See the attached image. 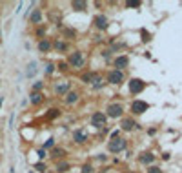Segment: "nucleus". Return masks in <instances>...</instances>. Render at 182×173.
I'll use <instances>...</instances> for the list:
<instances>
[{
  "label": "nucleus",
  "instance_id": "9b49d317",
  "mask_svg": "<svg viewBox=\"0 0 182 173\" xmlns=\"http://www.w3.org/2000/svg\"><path fill=\"white\" fill-rule=\"evenodd\" d=\"M71 7H73L75 11H84V9H87V4H86V2H80V0H75V2H71Z\"/></svg>",
  "mask_w": 182,
  "mask_h": 173
},
{
  "label": "nucleus",
  "instance_id": "c756f323",
  "mask_svg": "<svg viewBox=\"0 0 182 173\" xmlns=\"http://www.w3.org/2000/svg\"><path fill=\"white\" fill-rule=\"evenodd\" d=\"M57 115H59V109H51V113H49V118H55Z\"/></svg>",
  "mask_w": 182,
  "mask_h": 173
},
{
  "label": "nucleus",
  "instance_id": "393cba45",
  "mask_svg": "<svg viewBox=\"0 0 182 173\" xmlns=\"http://www.w3.org/2000/svg\"><path fill=\"white\" fill-rule=\"evenodd\" d=\"M55 47H57L59 51H64V49H66V44H64V42H59V40H57V42H55Z\"/></svg>",
  "mask_w": 182,
  "mask_h": 173
},
{
  "label": "nucleus",
  "instance_id": "4be33fe9",
  "mask_svg": "<svg viewBox=\"0 0 182 173\" xmlns=\"http://www.w3.org/2000/svg\"><path fill=\"white\" fill-rule=\"evenodd\" d=\"M53 157H57V159L64 157V150H60V148H55V150H53Z\"/></svg>",
  "mask_w": 182,
  "mask_h": 173
},
{
  "label": "nucleus",
  "instance_id": "6e6552de",
  "mask_svg": "<svg viewBox=\"0 0 182 173\" xmlns=\"http://www.w3.org/2000/svg\"><path fill=\"white\" fill-rule=\"evenodd\" d=\"M107 117H111V118L122 117V106H119V104H111V106L107 108Z\"/></svg>",
  "mask_w": 182,
  "mask_h": 173
},
{
  "label": "nucleus",
  "instance_id": "72a5a7b5",
  "mask_svg": "<svg viewBox=\"0 0 182 173\" xmlns=\"http://www.w3.org/2000/svg\"><path fill=\"white\" fill-rule=\"evenodd\" d=\"M0 37H2V31H0Z\"/></svg>",
  "mask_w": 182,
  "mask_h": 173
},
{
  "label": "nucleus",
  "instance_id": "f257e3e1",
  "mask_svg": "<svg viewBox=\"0 0 182 173\" xmlns=\"http://www.w3.org/2000/svg\"><path fill=\"white\" fill-rule=\"evenodd\" d=\"M144 88H146V82L140 80V78H131V80H129V93L139 95V93L144 91Z\"/></svg>",
  "mask_w": 182,
  "mask_h": 173
},
{
  "label": "nucleus",
  "instance_id": "cd10ccee",
  "mask_svg": "<svg viewBox=\"0 0 182 173\" xmlns=\"http://www.w3.org/2000/svg\"><path fill=\"white\" fill-rule=\"evenodd\" d=\"M148 173H162L160 168H157V166H151L149 170H148Z\"/></svg>",
  "mask_w": 182,
  "mask_h": 173
},
{
  "label": "nucleus",
  "instance_id": "5701e85b",
  "mask_svg": "<svg viewBox=\"0 0 182 173\" xmlns=\"http://www.w3.org/2000/svg\"><path fill=\"white\" fill-rule=\"evenodd\" d=\"M42 88H44V82H40V80L33 84V91H38V93H40V89H42Z\"/></svg>",
  "mask_w": 182,
  "mask_h": 173
},
{
  "label": "nucleus",
  "instance_id": "6ab92c4d",
  "mask_svg": "<svg viewBox=\"0 0 182 173\" xmlns=\"http://www.w3.org/2000/svg\"><path fill=\"white\" fill-rule=\"evenodd\" d=\"M91 84H93V88H95V89H100L102 86H104V80H102L99 75H97V77L93 78V82H91Z\"/></svg>",
  "mask_w": 182,
  "mask_h": 173
},
{
  "label": "nucleus",
  "instance_id": "dca6fc26",
  "mask_svg": "<svg viewBox=\"0 0 182 173\" xmlns=\"http://www.w3.org/2000/svg\"><path fill=\"white\" fill-rule=\"evenodd\" d=\"M31 102H33V104H40V102H44V95L38 93V91H33V93H31Z\"/></svg>",
  "mask_w": 182,
  "mask_h": 173
},
{
  "label": "nucleus",
  "instance_id": "0eeeda50",
  "mask_svg": "<svg viewBox=\"0 0 182 173\" xmlns=\"http://www.w3.org/2000/svg\"><path fill=\"white\" fill-rule=\"evenodd\" d=\"M115 69H119V71H122L124 68H127V64H129V58L126 57V55H120V57L115 58Z\"/></svg>",
  "mask_w": 182,
  "mask_h": 173
},
{
  "label": "nucleus",
  "instance_id": "c85d7f7f",
  "mask_svg": "<svg viewBox=\"0 0 182 173\" xmlns=\"http://www.w3.org/2000/svg\"><path fill=\"white\" fill-rule=\"evenodd\" d=\"M66 168H67V164H66V162H62V164L57 166V170H59V171H66Z\"/></svg>",
  "mask_w": 182,
  "mask_h": 173
},
{
  "label": "nucleus",
  "instance_id": "ddd939ff",
  "mask_svg": "<svg viewBox=\"0 0 182 173\" xmlns=\"http://www.w3.org/2000/svg\"><path fill=\"white\" fill-rule=\"evenodd\" d=\"M38 49H40L42 53H46V51H49V49H51V42H49V40H40V42H38Z\"/></svg>",
  "mask_w": 182,
  "mask_h": 173
},
{
  "label": "nucleus",
  "instance_id": "473e14b6",
  "mask_svg": "<svg viewBox=\"0 0 182 173\" xmlns=\"http://www.w3.org/2000/svg\"><path fill=\"white\" fill-rule=\"evenodd\" d=\"M2 102H4V98H0V108H2Z\"/></svg>",
  "mask_w": 182,
  "mask_h": 173
},
{
  "label": "nucleus",
  "instance_id": "20e7f679",
  "mask_svg": "<svg viewBox=\"0 0 182 173\" xmlns=\"http://www.w3.org/2000/svg\"><path fill=\"white\" fill-rule=\"evenodd\" d=\"M148 108H149V104H148V102H144V100H133V102H131V111H133L135 115L144 113Z\"/></svg>",
  "mask_w": 182,
  "mask_h": 173
},
{
  "label": "nucleus",
  "instance_id": "f8f14e48",
  "mask_svg": "<svg viewBox=\"0 0 182 173\" xmlns=\"http://www.w3.org/2000/svg\"><path fill=\"white\" fill-rule=\"evenodd\" d=\"M137 124H135V120H131V118H124L122 120V130H126V131H129V130H133Z\"/></svg>",
  "mask_w": 182,
  "mask_h": 173
},
{
  "label": "nucleus",
  "instance_id": "aec40b11",
  "mask_svg": "<svg viewBox=\"0 0 182 173\" xmlns=\"http://www.w3.org/2000/svg\"><path fill=\"white\" fill-rule=\"evenodd\" d=\"M35 73H37V64H35V62H31V64L27 66V77H33Z\"/></svg>",
  "mask_w": 182,
  "mask_h": 173
},
{
  "label": "nucleus",
  "instance_id": "7c9ffc66",
  "mask_svg": "<svg viewBox=\"0 0 182 173\" xmlns=\"http://www.w3.org/2000/svg\"><path fill=\"white\" fill-rule=\"evenodd\" d=\"M38 157L44 159V157H46V150H38Z\"/></svg>",
  "mask_w": 182,
  "mask_h": 173
},
{
  "label": "nucleus",
  "instance_id": "7ed1b4c3",
  "mask_svg": "<svg viewBox=\"0 0 182 173\" xmlns=\"http://www.w3.org/2000/svg\"><path fill=\"white\" fill-rule=\"evenodd\" d=\"M69 66L71 68H77V69L84 66V55H82L80 51H75V53L69 55Z\"/></svg>",
  "mask_w": 182,
  "mask_h": 173
},
{
  "label": "nucleus",
  "instance_id": "bb28decb",
  "mask_svg": "<svg viewBox=\"0 0 182 173\" xmlns=\"http://www.w3.org/2000/svg\"><path fill=\"white\" fill-rule=\"evenodd\" d=\"M82 173H93V166H89V164H86V166L82 168Z\"/></svg>",
  "mask_w": 182,
  "mask_h": 173
},
{
  "label": "nucleus",
  "instance_id": "2eb2a0df",
  "mask_svg": "<svg viewBox=\"0 0 182 173\" xmlns=\"http://www.w3.org/2000/svg\"><path fill=\"white\" fill-rule=\"evenodd\" d=\"M40 20H42V11L40 9H35L33 15H31V24H40Z\"/></svg>",
  "mask_w": 182,
  "mask_h": 173
},
{
  "label": "nucleus",
  "instance_id": "9d476101",
  "mask_svg": "<svg viewBox=\"0 0 182 173\" xmlns=\"http://www.w3.org/2000/svg\"><path fill=\"white\" fill-rule=\"evenodd\" d=\"M95 26H97L99 29H106V27H107V19H106L104 15H99V17L95 19Z\"/></svg>",
  "mask_w": 182,
  "mask_h": 173
},
{
  "label": "nucleus",
  "instance_id": "a211bd4d",
  "mask_svg": "<svg viewBox=\"0 0 182 173\" xmlns=\"http://www.w3.org/2000/svg\"><path fill=\"white\" fill-rule=\"evenodd\" d=\"M153 159H155V157H153L151 153H144L140 157V162H144V164H151V162H153Z\"/></svg>",
  "mask_w": 182,
  "mask_h": 173
},
{
  "label": "nucleus",
  "instance_id": "39448f33",
  "mask_svg": "<svg viewBox=\"0 0 182 173\" xmlns=\"http://www.w3.org/2000/svg\"><path fill=\"white\" fill-rule=\"evenodd\" d=\"M124 148H126V140H124V138H115V140L109 142V151H111V153H119Z\"/></svg>",
  "mask_w": 182,
  "mask_h": 173
},
{
  "label": "nucleus",
  "instance_id": "412c9836",
  "mask_svg": "<svg viewBox=\"0 0 182 173\" xmlns=\"http://www.w3.org/2000/svg\"><path fill=\"white\" fill-rule=\"evenodd\" d=\"M95 77H97L95 73H87V75H84V77H82V80H84L86 84H91V82H93V78H95Z\"/></svg>",
  "mask_w": 182,
  "mask_h": 173
},
{
  "label": "nucleus",
  "instance_id": "f3484780",
  "mask_svg": "<svg viewBox=\"0 0 182 173\" xmlns=\"http://www.w3.org/2000/svg\"><path fill=\"white\" fill-rule=\"evenodd\" d=\"M67 89H69V82H62L60 86H57V88H55V91H57L59 95H64V93H67Z\"/></svg>",
  "mask_w": 182,
  "mask_h": 173
},
{
  "label": "nucleus",
  "instance_id": "4468645a",
  "mask_svg": "<svg viewBox=\"0 0 182 173\" xmlns=\"http://www.w3.org/2000/svg\"><path fill=\"white\" fill-rule=\"evenodd\" d=\"M77 100H79V93H77V91H69V93L66 95V102H67V104H75Z\"/></svg>",
  "mask_w": 182,
  "mask_h": 173
},
{
  "label": "nucleus",
  "instance_id": "a878e982",
  "mask_svg": "<svg viewBox=\"0 0 182 173\" xmlns=\"http://www.w3.org/2000/svg\"><path fill=\"white\" fill-rule=\"evenodd\" d=\"M53 146H55V138H49V140L44 144V148H42V150H46V148H53Z\"/></svg>",
  "mask_w": 182,
  "mask_h": 173
},
{
  "label": "nucleus",
  "instance_id": "b1692460",
  "mask_svg": "<svg viewBox=\"0 0 182 173\" xmlns=\"http://www.w3.org/2000/svg\"><path fill=\"white\" fill-rule=\"evenodd\" d=\"M127 7H140V2L139 0H131V2H126Z\"/></svg>",
  "mask_w": 182,
  "mask_h": 173
},
{
  "label": "nucleus",
  "instance_id": "1a4fd4ad",
  "mask_svg": "<svg viewBox=\"0 0 182 173\" xmlns=\"http://www.w3.org/2000/svg\"><path fill=\"white\" fill-rule=\"evenodd\" d=\"M73 140H75L77 144H84V142L87 140V133H86L84 130H77V131H73Z\"/></svg>",
  "mask_w": 182,
  "mask_h": 173
},
{
  "label": "nucleus",
  "instance_id": "2f4dec72",
  "mask_svg": "<svg viewBox=\"0 0 182 173\" xmlns=\"http://www.w3.org/2000/svg\"><path fill=\"white\" fill-rule=\"evenodd\" d=\"M53 69H55V66H53V64H49V66H47V73H53Z\"/></svg>",
  "mask_w": 182,
  "mask_h": 173
},
{
  "label": "nucleus",
  "instance_id": "423d86ee",
  "mask_svg": "<svg viewBox=\"0 0 182 173\" xmlns=\"http://www.w3.org/2000/svg\"><path fill=\"white\" fill-rule=\"evenodd\" d=\"M91 124H93L95 128H102V126L106 124V115H104L102 111L93 113V117H91Z\"/></svg>",
  "mask_w": 182,
  "mask_h": 173
},
{
  "label": "nucleus",
  "instance_id": "f03ea898",
  "mask_svg": "<svg viewBox=\"0 0 182 173\" xmlns=\"http://www.w3.org/2000/svg\"><path fill=\"white\" fill-rule=\"evenodd\" d=\"M107 82H109V84H115V86L122 84V82H124V71H119V69L109 71V73H107Z\"/></svg>",
  "mask_w": 182,
  "mask_h": 173
}]
</instances>
